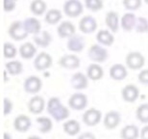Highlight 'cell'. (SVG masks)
I'll return each mask as SVG.
<instances>
[{
  "label": "cell",
  "instance_id": "cell-29",
  "mask_svg": "<svg viewBox=\"0 0 148 139\" xmlns=\"http://www.w3.org/2000/svg\"><path fill=\"white\" fill-rule=\"evenodd\" d=\"M136 21H137V19L135 15L132 13H127L121 19V27L123 28V30L129 32L133 28H135Z\"/></svg>",
  "mask_w": 148,
  "mask_h": 139
},
{
  "label": "cell",
  "instance_id": "cell-12",
  "mask_svg": "<svg viewBox=\"0 0 148 139\" xmlns=\"http://www.w3.org/2000/svg\"><path fill=\"white\" fill-rule=\"evenodd\" d=\"M45 108V100L40 96H34L28 102V110L30 113L38 115Z\"/></svg>",
  "mask_w": 148,
  "mask_h": 139
},
{
  "label": "cell",
  "instance_id": "cell-20",
  "mask_svg": "<svg viewBox=\"0 0 148 139\" xmlns=\"http://www.w3.org/2000/svg\"><path fill=\"white\" fill-rule=\"evenodd\" d=\"M104 75V70L97 63H91L87 69V76L92 81L100 80Z\"/></svg>",
  "mask_w": 148,
  "mask_h": 139
},
{
  "label": "cell",
  "instance_id": "cell-41",
  "mask_svg": "<svg viewBox=\"0 0 148 139\" xmlns=\"http://www.w3.org/2000/svg\"><path fill=\"white\" fill-rule=\"evenodd\" d=\"M77 139H96L95 135L93 133H91L90 131H86V132H83L79 135Z\"/></svg>",
  "mask_w": 148,
  "mask_h": 139
},
{
  "label": "cell",
  "instance_id": "cell-31",
  "mask_svg": "<svg viewBox=\"0 0 148 139\" xmlns=\"http://www.w3.org/2000/svg\"><path fill=\"white\" fill-rule=\"evenodd\" d=\"M62 19V13L61 11L57 9H51V10L47 11V13L44 17V20L50 25H54L58 23Z\"/></svg>",
  "mask_w": 148,
  "mask_h": 139
},
{
  "label": "cell",
  "instance_id": "cell-1",
  "mask_svg": "<svg viewBox=\"0 0 148 139\" xmlns=\"http://www.w3.org/2000/svg\"><path fill=\"white\" fill-rule=\"evenodd\" d=\"M46 109L48 114L57 122L66 120L70 114L69 109L61 102V100L58 97L50 98L47 102Z\"/></svg>",
  "mask_w": 148,
  "mask_h": 139
},
{
  "label": "cell",
  "instance_id": "cell-15",
  "mask_svg": "<svg viewBox=\"0 0 148 139\" xmlns=\"http://www.w3.org/2000/svg\"><path fill=\"white\" fill-rule=\"evenodd\" d=\"M97 22L94 17L90 16H86L82 17L79 22V29L85 34H90L96 30Z\"/></svg>",
  "mask_w": 148,
  "mask_h": 139
},
{
  "label": "cell",
  "instance_id": "cell-39",
  "mask_svg": "<svg viewBox=\"0 0 148 139\" xmlns=\"http://www.w3.org/2000/svg\"><path fill=\"white\" fill-rule=\"evenodd\" d=\"M138 80L143 85H148V69L141 70L138 75Z\"/></svg>",
  "mask_w": 148,
  "mask_h": 139
},
{
  "label": "cell",
  "instance_id": "cell-14",
  "mask_svg": "<svg viewBox=\"0 0 148 139\" xmlns=\"http://www.w3.org/2000/svg\"><path fill=\"white\" fill-rule=\"evenodd\" d=\"M32 122L27 115L20 114L14 120V129L18 132H26L31 128Z\"/></svg>",
  "mask_w": 148,
  "mask_h": 139
},
{
  "label": "cell",
  "instance_id": "cell-9",
  "mask_svg": "<svg viewBox=\"0 0 148 139\" xmlns=\"http://www.w3.org/2000/svg\"><path fill=\"white\" fill-rule=\"evenodd\" d=\"M140 96V90L134 84H128L121 90V98L125 102H135Z\"/></svg>",
  "mask_w": 148,
  "mask_h": 139
},
{
  "label": "cell",
  "instance_id": "cell-33",
  "mask_svg": "<svg viewBox=\"0 0 148 139\" xmlns=\"http://www.w3.org/2000/svg\"><path fill=\"white\" fill-rule=\"evenodd\" d=\"M136 118L143 124H148V103H143L136 110Z\"/></svg>",
  "mask_w": 148,
  "mask_h": 139
},
{
  "label": "cell",
  "instance_id": "cell-34",
  "mask_svg": "<svg viewBox=\"0 0 148 139\" xmlns=\"http://www.w3.org/2000/svg\"><path fill=\"white\" fill-rule=\"evenodd\" d=\"M16 53H17V50L13 44H11V43L4 44V46H3V54H4L5 58L12 59V58L16 57Z\"/></svg>",
  "mask_w": 148,
  "mask_h": 139
},
{
  "label": "cell",
  "instance_id": "cell-40",
  "mask_svg": "<svg viewBox=\"0 0 148 139\" xmlns=\"http://www.w3.org/2000/svg\"><path fill=\"white\" fill-rule=\"evenodd\" d=\"M3 7H4L5 12L13 11L16 7V1L14 0H4L3 1Z\"/></svg>",
  "mask_w": 148,
  "mask_h": 139
},
{
  "label": "cell",
  "instance_id": "cell-23",
  "mask_svg": "<svg viewBox=\"0 0 148 139\" xmlns=\"http://www.w3.org/2000/svg\"><path fill=\"white\" fill-rule=\"evenodd\" d=\"M140 131L136 125H126L120 131L121 139H138Z\"/></svg>",
  "mask_w": 148,
  "mask_h": 139
},
{
  "label": "cell",
  "instance_id": "cell-16",
  "mask_svg": "<svg viewBox=\"0 0 148 139\" xmlns=\"http://www.w3.org/2000/svg\"><path fill=\"white\" fill-rule=\"evenodd\" d=\"M86 45L85 39L80 35L75 34L74 36L70 37L69 40H67L66 43V46L67 49L70 50L72 52H81L83 49H84Z\"/></svg>",
  "mask_w": 148,
  "mask_h": 139
},
{
  "label": "cell",
  "instance_id": "cell-44",
  "mask_svg": "<svg viewBox=\"0 0 148 139\" xmlns=\"http://www.w3.org/2000/svg\"><path fill=\"white\" fill-rule=\"evenodd\" d=\"M27 139H41L40 137L37 136V135H32V136H29Z\"/></svg>",
  "mask_w": 148,
  "mask_h": 139
},
{
  "label": "cell",
  "instance_id": "cell-42",
  "mask_svg": "<svg viewBox=\"0 0 148 139\" xmlns=\"http://www.w3.org/2000/svg\"><path fill=\"white\" fill-rule=\"evenodd\" d=\"M140 139H148V125L144 126L143 128L140 129Z\"/></svg>",
  "mask_w": 148,
  "mask_h": 139
},
{
  "label": "cell",
  "instance_id": "cell-36",
  "mask_svg": "<svg viewBox=\"0 0 148 139\" xmlns=\"http://www.w3.org/2000/svg\"><path fill=\"white\" fill-rule=\"evenodd\" d=\"M135 29L138 33H146L148 32V21L144 17H138L136 21Z\"/></svg>",
  "mask_w": 148,
  "mask_h": 139
},
{
  "label": "cell",
  "instance_id": "cell-3",
  "mask_svg": "<svg viewBox=\"0 0 148 139\" xmlns=\"http://www.w3.org/2000/svg\"><path fill=\"white\" fill-rule=\"evenodd\" d=\"M125 62H126L127 67H128L129 69L136 71V70L141 69V68L144 66L145 58H144V56L141 54L140 52L132 51L127 54L125 58Z\"/></svg>",
  "mask_w": 148,
  "mask_h": 139
},
{
  "label": "cell",
  "instance_id": "cell-6",
  "mask_svg": "<svg viewBox=\"0 0 148 139\" xmlns=\"http://www.w3.org/2000/svg\"><path fill=\"white\" fill-rule=\"evenodd\" d=\"M8 33L9 36L14 41H22L26 39L29 35L26 32L24 26H23V22L19 21V20H16V21H14L12 23L10 27H9Z\"/></svg>",
  "mask_w": 148,
  "mask_h": 139
},
{
  "label": "cell",
  "instance_id": "cell-21",
  "mask_svg": "<svg viewBox=\"0 0 148 139\" xmlns=\"http://www.w3.org/2000/svg\"><path fill=\"white\" fill-rule=\"evenodd\" d=\"M63 129L64 133L69 136H76L81 131V125L78 121L74 119L67 120L63 124Z\"/></svg>",
  "mask_w": 148,
  "mask_h": 139
},
{
  "label": "cell",
  "instance_id": "cell-8",
  "mask_svg": "<svg viewBox=\"0 0 148 139\" xmlns=\"http://www.w3.org/2000/svg\"><path fill=\"white\" fill-rule=\"evenodd\" d=\"M23 87H24V90L26 93L37 94L41 90L42 81H41V79L40 77H38V76L31 75V76H28V77L25 79Z\"/></svg>",
  "mask_w": 148,
  "mask_h": 139
},
{
  "label": "cell",
  "instance_id": "cell-26",
  "mask_svg": "<svg viewBox=\"0 0 148 139\" xmlns=\"http://www.w3.org/2000/svg\"><path fill=\"white\" fill-rule=\"evenodd\" d=\"M96 40L100 45L110 46L114 42V37L108 30H100L96 34Z\"/></svg>",
  "mask_w": 148,
  "mask_h": 139
},
{
  "label": "cell",
  "instance_id": "cell-19",
  "mask_svg": "<svg viewBox=\"0 0 148 139\" xmlns=\"http://www.w3.org/2000/svg\"><path fill=\"white\" fill-rule=\"evenodd\" d=\"M57 32L60 38H63V39L67 38V39H69L70 37L75 35V26H74L72 22L66 20V21L60 23V25L57 28Z\"/></svg>",
  "mask_w": 148,
  "mask_h": 139
},
{
  "label": "cell",
  "instance_id": "cell-38",
  "mask_svg": "<svg viewBox=\"0 0 148 139\" xmlns=\"http://www.w3.org/2000/svg\"><path fill=\"white\" fill-rule=\"evenodd\" d=\"M13 108H14V103L13 102L8 99V98H4L3 100V114L4 116H7L13 111Z\"/></svg>",
  "mask_w": 148,
  "mask_h": 139
},
{
  "label": "cell",
  "instance_id": "cell-27",
  "mask_svg": "<svg viewBox=\"0 0 148 139\" xmlns=\"http://www.w3.org/2000/svg\"><path fill=\"white\" fill-rule=\"evenodd\" d=\"M37 53V47L32 43H25L19 47V54L23 59H31Z\"/></svg>",
  "mask_w": 148,
  "mask_h": 139
},
{
  "label": "cell",
  "instance_id": "cell-46",
  "mask_svg": "<svg viewBox=\"0 0 148 139\" xmlns=\"http://www.w3.org/2000/svg\"><path fill=\"white\" fill-rule=\"evenodd\" d=\"M14 1H16V0H14Z\"/></svg>",
  "mask_w": 148,
  "mask_h": 139
},
{
  "label": "cell",
  "instance_id": "cell-11",
  "mask_svg": "<svg viewBox=\"0 0 148 139\" xmlns=\"http://www.w3.org/2000/svg\"><path fill=\"white\" fill-rule=\"evenodd\" d=\"M121 117L117 111L111 110L106 113L103 118V125L107 129H114L120 124Z\"/></svg>",
  "mask_w": 148,
  "mask_h": 139
},
{
  "label": "cell",
  "instance_id": "cell-43",
  "mask_svg": "<svg viewBox=\"0 0 148 139\" xmlns=\"http://www.w3.org/2000/svg\"><path fill=\"white\" fill-rule=\"evenodd\" d=\"M3 139H13V138H12L10 133H8V132H4V133H3Z\"/></svg>",
  "mask_w": 148,
  "mask_h": 139
},
{
  "label": "cell",
  "instance_id": "cell-5",
  "mask_svg": "<svg viewBox=\"0 0 148 139\" xmlns=\"http://www.w3.org/2000/svg\"><path fill=\"white\" fill-rule=\"evenodd\" d=\"M67 103H69V108L73 110H84L88 105V97L82 93H74L69 97Z\"/></svg>",
  "mask_w": 148,
  "mask_h": 139
},
{
  "label": "cell",
  "instance_id": "cell-32",
  "mask_svg": "<svg viewBox=\"0 0 148 139\" xmlns=\"http://www.w3.org/2000/svg\"><path fill=\"white\" fill-rule=\"evenodd\" d=\"M46 3L43 0H33L30 5V11L36 16H40L46 10Z\"/></svg>",
  "mask_w": 148,
  "mask_h": 139
},
{
  "label": "cell",
  "instance_id": "cell-4",
  "mask_svg": "<svg viewBox=\"0 0 148 139\" xmlns=\"http://www.w3.org/2000/svg\"><path fill=\"white\" fill-rule=\"evenodd\" d=\"M101 119H102L101 111L94 107L87 109L82 117L83 122L88 127H95L100 123Z\"/></svg>",
  "mask_w": 148,
  "mask_h": 139
},
{
  "label": "cell",
  "instance_id": "cell-24",
  "mask_svg": "<svg viewBox=\"0 0 148 139\" xmlns=\"http://www.w3.org/2000/svg\"><path fill=\"white\" fill-rule=\"evenodd\" d=\"M105 23L107 27L110 29L112 32L116 33L119 27V19H118V15L114 11H111L106 15L105 17Z\"/></svg>",
  "mask_w": 148,
  "mask_h": 139
},
{
  "label": "cell",
  "instance_id": "cell-7",
  "mask_svg": "<svg viewBox=\"0 0 148 139\" xmlns=\"http://www.w3.org/2000/svg\"><path fill=\"white\" fill-rule=\"evenodd\" d=\"M64 12L67 17H76L83 12V4L79 0H67L64 4Z\"/></svg>",
  "mask_w": 148,
  "mask_h": 139
},
{
  "label": "cell",
  "instance_id": "cell-30",
  "mask_svg": "<svg viewBox=\"0 0 148 139\" xmlns=\"http://www.w3.org/2000/svg\"><path fill=\"white\" fill-rule=\"evenodd\" d=\"M5 68H6V72L9 73L12 75H18L23 71V66L21 62L17 60L10 61L8 63H6Z\"/></svg>",
  "mask_w": 148,
  "mask_h": 139
},
{
  "label": "cell",
  "instance_id": "cell-17",
  "mask_svg": "<svg viewBox=\"0 0 148 139\" xmlns=\"http://www.w3.org/2000/svg\"><path fill=\"white\" fill-rule=\"evenodd\" d=\"M70 83L75 90H84L88 85V77L83 73H76L71 76Z\"/></svg>",
  "mask_w": 148,
  "mask_h": 139
},
{
  "label": "cell",
  "instance_id": "cell-45",
  "mask_svg": "<svg viewBox=\"0 0 148 139\" xmlns=\"http://www.w3.org/2000/svg\"><path fill=\"white\" fill-rule=\"evenodd\" d=\"M144 1H145V3H147V4H148V0H144Z\"/></svg>",
  "mask_w": 148,
  "mask_h": 139
},
{
  "label": "cell",
  "instance_id": "cell-25",
  "mask_svg": "<svg viewBox=\"0 0 148 139\" xmlns=\"http://www.w3.org/2000/svg\"><path fill=\"white\" fill-rule=\"evenodd\" d=\"M34 42L35 44L40 46V47H47L52 42V37L50 35L49 32H47L46 30L44 31H40V33L35 35L34 36Z\"/></svg>",
  "mask_w": 148,
  "mask_h": 139
},
{
  "label": "cell",
  "instance_id": "cell-28",
  "mask_svg": "<svg viewBox=\"0 0 148 139\" xmlns=\"http://www.w3.org/2000/svg\"><path fill=\"white\" fill-rule=\"evenodd\" d=\"M36 122L38 125V131L40 133H48L53 129V122L49 117L40 116L36 119Z\"/></svg>",
  "mask_w": 148,
  "mask_h": 139
},
{
  "label": "cell",
  "instance_id": "cell-2",
  "mask_svg": "<svg viewBox=\"0 0 148 139\" xmlns=\"http://www.w3.org/2000/svg\"><path fill=\"white\" fill-rule=\"evenodd\" d=\"M88 57L95 63H104L109 58V53L105 47L100 45H92L88 48Z\"/></svg>",
  "mask_w": 148,
  "mask_h": 139
},
{
  "label": "cell",
  "instance_id": "cell-35",
  "mask_svg": "<svg viewBox=\"0 0 148 139\" xmlns=\"http://www.w3.org/2000/svg\"><path fill=\"white\" fill-rule=\"evenodd\" d=\"M86 8L90 11L97 12L101 10L103 7V1L102 0H85Z\"/></svg>",
  "mask_w": 148,
  "mask_h": 139
},
{
  "label": "cell",
  "instance_id": "cell-18",
  "mask_svg": "<svg viewBox=\"0 0 148 139\" xmlns=\"http://www.w3.org/2000/svg\"><path fill=\"white\" fill-rule=\"evenodd\" d=\"M111 78L116 81H121L126 78L128 72L125 66L122 64H114L110 68V72H109Z\"/></svg>",
  "mask_w": 148,
  "mask_h": 139
},
{
  "label": "cell",
  "instance_id": "cell-10",
  "mask_svg": "<svg viewBox=\"0 0 148 139\" xmlns=\"http://www.w3.org/2000/svg\"><path fill=\"white\" fill-rule=\"evenodd\" d=\"M52 65V57L51 55L46 52H40L36 56L34 60V67L35 69L42 72L51 67Z\"/></svg>",
  "mask_w": 148,
  "mask_h": 139
},
{
  "label": "cell",
  "instance_id": "cell-37",
  "mask_svg": "<svg viewBox=\"0 0 148 139\" xmlns=\"http://www.w3.org/2000/svg\"><path fill=\"white\" fill-rule=\"evenodd\" d=\"M123 5L126 10H138L141 5V0H123Z\"/></svg>",
  "mask_w": 148,
  "mask_h": 139
},
{
  "label": "cell",
  "instance_id": "cell-22",
  "mask_svg": "<svg viewBox=\"0 0 148 139\" xmlns=\"http://www.w3.org/2000/svg\"><path fill=\"white\" fill-rule=\"evenodd\" d=\"M23 26H24L26 32L28 34H33L35 35L38 34L40 32L41 24L40 20L37 19L36 17H28L23 21Z\"/></svg>",
  "mask_w": 148,
  "mask_h": 139
},
{
  "label": "cell",
  "instance_id": "cell-13",
  "mask_svg": "<svg viewBox=\"0 0 148 139\" xmlns=\"http://www.w3.org/2000/svg\"><path fill=\"white\" fill-rule=\"evenodd\" d=\"M59 65L67 70H74L79 68L80 66V59L74 54H66L59 59Z\"/></svg>",
  "mask_w": 148,
  "mask_h": 139
}]
</instances>
